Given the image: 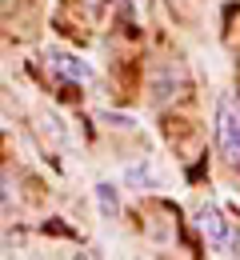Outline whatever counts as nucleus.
<instances>
[{"label": "nucleus", "mask_w": 240, "mask_h": 260, "mask_svg": "<svg viewBox=\"0 0 240 260\" xmlns=\"http://www.w3.org/2000/svg\"><path fill=\"white\" fill-rule=\"evenodd\" d=\"M212 140H216V152L224 164H240V108L236 100L224 96L216 100V112H212Z\"/></svg>", "instance_id": "obj_1"}, {"label": "nucleus", "mask_w": 240, "mask_h": 260, "mask_svg": "<svg viewBox=\"0 0 240 260\" xmlns=\"http://www.w3.org/2000/svg\"><path fill=\"white\" fill-rule=\"evenodd\" d=\"M196 228H200V236H204L208 252H216V256H232V252H236V228H232V220H228L216 204H204V208L196 212Z\"/></svg>", "instance_id": "obj_2"}, {"label": "nucleus", "mask_w": 240, "mask_h": 260, "mask_svg": "<svg viewBox=\"0 0 240 260\" xmlns=\"http://www.w3.org/2000/svg\"><path fill=\"white\" fill-rule=\"evenodd\" d=\"M44 60H48V72H52V76H60V80H68V84H88V80H92V64L80 60V56H72V52L48 48Z\"/></svg>", "instance_id": "obj_3"}, {"label": "nucleus", "mask_w": 240, "mask_h": 260, "mask_svg": "<svg viewBox=\"0 0 240 260\" xmlns=\"http://www.w3.org/2000/svg\"><path fill=\"white\" fill-rule=\"evenodd\" d=\"M92 196H96V208H100L104 220H116V216H120V192H116V184L100 180V184L92 188Z\"/></svg>", "instance_id": "obj_4"}, {"label": "nucleus", "mask_w": 240, "mask_h": 260, "mask_svg": "<svg viewBox=\"0 0 240 260\" xmlns=\"http://www.w3.org/2000/svg\"><path fill=\"white\" fill-rule=\"evenodd\" d=\"M124 180H128V184H140V188H144V184L152 180V172H148V164H132V168L124 172Z\"/></svg>", "instance_id": "obj_5"}, {"label": "nucleus", "mask_w": 240, "mask_h": 260, "mask_svg": "<svg viewBox=\"0 0 240 260\" xmlns=\"http://www.w3.org/2000/svg\"><path fill=\"white\" fill-rule=\"evenodd\" d=\"M104 120H108V124H116V128H132V124H136L132 116H120V112H104Z\"/></svg>", "instance_id": "obj_6"}, {"label": "nucleus", "mask_w": 240, "mask_h": 260, "mask_svg": "<svg viewBox=\"0 0 240 260\" xmlns=\"http://www.w3.org/2000/svg\"><path fill=\"white\" fill-rule=\"evenodd\" d=\"M84 4H88V8H100V4H104V0H84Z\"/></svg>", "instance_id": "obj_7"}]
</instances>
